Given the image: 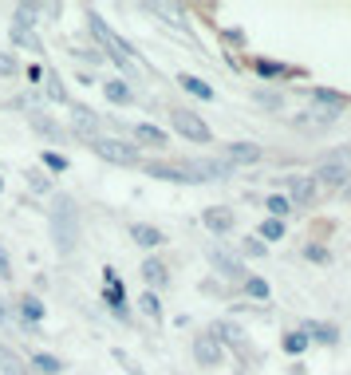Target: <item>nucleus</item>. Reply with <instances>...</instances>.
Segmentation results:
<instances>
[{"label":"nucleus","instance_id":"f3484780","mask_svg":"<svg viewBox=\"0 0 351 375\" xmlns=\"http://www.w3.org/2000/svg\"><path fill=\"white\" fill-rule=\"evenodd\" d=\"M142 280L150 285V289H166V285H170V273H166V265H162V261H154V257H150V261H142Z\"/></svg>","mask_w":351,"mask_h":375},{"label":"nucleus","instance_id":"9b49d317","mask_svg":"<svg viewBox=\"0 0 351 375\" xmlns=\"http://www.w3.org/2000/svg\"><path fill=\"white\" fill-rule=\"evenodd\" d=\"M209 336L218 340V344H233L237 351H245V332L237 324H229V320H218V324L209 328Z\"/></svg>","mask_w":351,"mask_h":375},{"label":"nucleus","instance_id":"c03bdc74","mask_svg":"<svg viewBox=\"0 0 351 375\" xmlns=\"http://www.w3.org/2000/svg\"><path fill=\"white\" fill-rule=\"evenodd\" d=\"M0 190H4V178H0Z\"/></svg>","mask_w":351,"mask_h":375},{"label":"nucleus","instance_id":"c85d7f7f","mask_svg":"<svg viewBox=\"0 0 351 375\" xmlns=\"http://www.w3.org/2000/svg\"><path fill=\"white\" fill-rule=\"evenodd\" d=\"M265 209H268V214H272V218H284V214H292V202H288V198H284V194H272V198H265Z\"/></svg>","mask_w":351,"mask_h":375},{"label":"nucleus","instance_id":"412c9836","mask_svg":"<svg viewBox=\"0 0 351 375\" xmlns=\"http://www.w3.org/2000/svg\"><path fill=\"white\" fill-rule=\"evenodd\" d=\"M131 237L142 245V249H154V245L166 241V237H162V230H154V225H142V221H138V225H131Z\"/></svg>","mask_w":351,"mask_h":375},{"label":"nucleus","instance_id":"a211bd4d","mask_svg":"<svg viewBox=\"0 0 351 375\" xmlns=\"http://www.w3.org/2000/svg\"><path fill=\"white\" fill-rule=\"evenodd\" d=\"M0 375H32V372H28V363L20 360L13 348H4V344H0Z\"/></svg>","mask_w":351,"mask_h":375},{"label":"nucleus","instance_id":"423d86ee","mask_svg":"<svg viewBox=\"0 0 351 375\" xmlns=\"http://www.w3.org/2000/svg\"><path fill=\"white\" fill-rule=\"evenodd\" d=\"M170 122H174V131L182 134V138H190V143H209V138H213L209 127L197 119L194 111H170Z\"/></svg>","mask_w":351,"mask_h":375},{"label":"nucleus","instance_id":"ea45409f","mask_svg":"<svg viewBox=\"0 0 351 375\" xmlns=\"http://www.w3.org/2000/svg\"><path fill=\"white\" fill-rule=\"evenodd\" d=\"M0 75H16V60L8 51H0Z\"/></svg>","mask_w":351,"mask_h":375},{"label":"nucleus","instance_id":"c9c22d12","mask_svg":"<svg viewBox=\"0 0 351 375\" xmlns=\"http://www.w3.org/2000/svg\"><path fill=\"white\" fill-rule=\"evenodd\" d=\"M241 253L245 257H265V241H261V237H245V241H241Z\"/></svg>","mask_w":351,"mask_h":375},{"label":"nucleus","instance_id":"2f4dec72","mask_svg":"<svg viewBox=\"0 0 351 375\" xmlns=\"http://www.w3.org/2000/svg\"><path fill=\"white\" fill-rule=\"evenodd\" d=\"M253 99L261 103V107H268V111H280V107H284V95H277V91H253Z\"/></svg>","mask_w":351,"mask_h":375},{"label":"nucleus","instance_id":"79ce46f5","mask_svg":"<svg viewBox=\"0 0 351 375\" xmlns=\"http://www.w3.org/2000/svg\"><path fill=\"white\" fill-rule=\"evenodd\" d=\"M0 277H13V261H8L4 249H0Z\"/></svg>","mask_w":351,"mask_h":375},{"label":"nucleus","instance_id":"e433bc0d","mask_svg":"<svg viewBox=\"0 0 351 375\" xmlns=\"http://www.w3.org/2000/svg\"><path fill=\"white\" fill-rule=\"evenodd\" d=\"M44 166L60 174V170H67V158H63V154H56V150H48V154H44Z\"/></svg>","mask_w":351,"mask_h":375},{"label":"nucleus","instance_id":"4c0bfd02","mask_svg":"<svg viewBox=\"0 0 351 375\" xmlns=\"http://www.w3.org/2000/svg\"><path fill=\"white\" fill-rule=\"evenodd\" d=\"M28 186H32V190H36V194H44V190H51V182L44 178V174H40V170H32V174H28Z\"/></svg>","mask_w":351,"mask_h":375},{"label":"nucleus","instance_id":"6e6552de","mask_svg":"<svg viewBox=\"0 0 351 375\" xmlns=\"http://www.w3.org/2000/svg\"><path fill=\"white\" fill-rule=\"evenodd\" d=\"M209 265L218 269L225 280H245V265L233 253H225V249H209Z\"/></svg>","mask_w":351,"mask_h":375},{"label":"nucleus","instance_id":"f8f14e48","mask_svg":"<svg viewBox=\"0 0 351 375\" xmlns=\"http://www.w3.org/2000/svg\"><path fill=\"white\" fill-rule=\"evenodd\" d=\"M225 162H245V166H253V162H261V146L253 143H229L225 146Z\"/></svg>","mask_w":351,"mask_h":375},{"label":"nucleus","instance_id":"7ed1b4c3","mask_svg":"<svg viewBox=\"0 0 351 375\" xmlns=\"http://www.w3.org/2000/svg\"><path fill=\"white\" fill-rule=\"evenodd\" d=\"M348 178H351V150L332 154L327 162H320V170H316V186H324V190H343Z\"/></svg>","mask_w":351,"mask_h":375},{"label":"nucleus","instance_id":"aec40b11","mask_svg":"<svg viewBox=\"0 0 351 375\" xmlns=\"http://www.w3.org/2000/svg\"><path fill=\"white\" fill-rule=\"evenodd\" d=\"M28 122H32V131L44 134V138H63V127H60V122H51L48 115H40V111H32V115H28Z\"/></svg>","mask_w":351,"mask_h":375},{"label":"nucleus","instance_id":"37998d69","mask_svg":"<svg viewBox=\"0 0 351 375\" xmlns=\"http://www.w3.org/2000/svg\"><path fill=\"white\" fill-rule=\"evenodd\" d=\"M8 320H13V308H8V304L0 301V324H8Z\"/></svg>","mask_w":351,"mask_h":375},{"label":"nucleus","instance_id":"7c9ffc66","mask_svg":"<svg viewBox=\"0 0 351 375\" xmlns=\"http://www.w3.org/2000/svg\"><path fill=\"white\" fill-rule=\"evenodd\" d=\"M308 344H312V340L304 336V332H288V336H284V351H288V356H300Z\"/></svg>","mask_w":351,"mask_h":375},{"label":"nucleus","instance_id":"9d476101","mask_svg":"<svg viewBox=\"0 0 351 375\" xmlns=\"http://www.w3.org/2000/svg\"><path fill=\"white\" fill-rule=\"evenodd\" d=\"M284 190H288V202L308 206V202L316 198V182L312 178H284Z\"/></svg>","mask_w":351,"mask_h":375},{"label":"nucleus","instance_id":"473e14b6","mask_svg":"<svg viewBox=\"0 0 351 375\" xmlns=\"http://www.w3.org/2000/svg\"><path fill=\"white\" fill-rule=\"evenodd\" d=\"M261 237H265V241H280V237H284V221L268 218L265 225H261Z\"/></svg>","mask_w":351,"mask_h":375},{"label":"nucleus","instance_id":"f257e3e1","mask_svg":"<svg viewBox=\"0 0 351 375\" xmlns=\"http://www.w3.org/2000/svg\"><path fill=\"white\" fill-rule=\"evenodd\" d=\"M51 241L63 257L79 249V209L72 198H56V206H51Z\"/></svg>","mask_w":351,"mask_h":375},{"label":"nucleus","instance_id":"c756f323","mask_svg":"<svg viewBox=\"0 0 351 375\" xmlns=\"http://www.w3.org/2000/svg\"><path fill=\"white\" fill-rule=\"evenodd\" d=\"M36 16H40V4H20V8H16V28H32Z\"/></svg>","mask_w":351,"mask_h":375},{"label":"nucleus","instance_id":"4be33fe9","mask_svg":"<svg viewBox=\"0 0 351 375\" xmlns=\"http://www.w3.org/2000/svg\"><path fill=\"white\" fill-rule=\"evenodd\" d=\"M134 138L146 146H166V131H158L154 122H138V127H134Z\"/></svg>","mask_w":351,"mask_h":375},{"label":"nucleus","instance_id":"0eeeda50","mask_svg":"<svg viewBox=\"0 0 351 375\" xmlns=\"http://www.w3.org/2000/svg\"><path fill=\"white\" fill-rule=\"evenodd\" d=\"M103 304H111V312L119 316V320H126V292H122V285H119V273L115 269H107L103 273Z\"/></svg>","mask_w":351,"mask_h":375},{"label":"nucleus","instance_id":"6ab92c4d","mask_svg":"<svg viewBox=\"0 0 351 375\" xmlns=\"http://www.w3.org/2000/svg\"><path fill=\"white\" fill-rule=\"evenodd\" d=\"M146 174H150V178H166V182H182V186H186V182H190V178H186V170L182 166H166V162H146Z\"/></svg>","mask_w":351,"mask_h":375},{"label":"nucleus","instance_id":"f03ea898","mask_svg":"<svg viewBox=\"0 0 351 375\" xmlns=\"http://www.w3.org/2000/svg\"><path fill=\"white\" fill-rule=\"evenodd\" d=\"M87 20H91V32H95V40H99V44H103V48L111 51V60H115V63H122V67H131V60H134L131 44H126V40H122L119 32H115V28H111L107 20L99 16V13H91Z\"/></svg>","mask_w":351,"mask_h":375},{"label":"nucleus","instance_id":"a19ab883","mask_svg":"<svg viewBox=\"0 0 351 375\" xmlns=\"http://www.w3.org/2000/svg\"><path fill=\"white\" fill-rule=\"evenodd\" d=\"M304 257H308V261H327V249H320V245H308V249H304Z\"/></svg>","mask_w":351,"mask_h":375},{"label":"nucleus","instance_id":"39448f33","mask_svg":"<svg viewBox=\"0 0 351 375\" xmlns=\"http://www.w3.org/2000/svg\"><path fill=\"white\" fill-rule=\"evenodd\" d=\"M186 170V178L190 182H218V178H229L233 166L225 158H190V162H178Z\"/></svg>","mask_w":351,"mask_h":375},{"label":"nucleus","instance_id":"f704fd0d","mask_svg":"<svg viewBox=\"0 0 351 375\" xmlns=\"http://www.w3.org/2000/svg\"><path fill=\"white\" fill-rule=\"evenodd\" d=\"M138 308H142V312L150 316V320H158V316H162V304H158V296H154V292H142V301H138Z\"/></svg>","mask_w":351,"mask_h":375},{"label":"nucleus","instance_id":"cd10ccee","mask_svg":"<svg viewBox=\"0 0 351 375\" xmlns=\"http://www.w3.org/2000/svg\"><path fill=\"white\" fill-rule=\"evenodd\" d=\"M253 67H256V75H261V79H280V75H292V67H284V63H272V60H256Z\"/></svg>","mask_w":351,"mask_h":375},{"label":"nucleus","instance_id":"1a4fd4ad","mask_svg":"<svg viewBox=\"0 0 351 375\" xmlns=\"http://www.w3.org/2000/svg\"><path fill=\"white\" fill-rule=\"evenodd\" d=\"M194 360L202 363V367H218V363H221V344L209 336V332L194 340Z\"/></svg>","mask_w":351,"mask_h":375},{"label":"nucleus","instance_id":"5701e85b","mask_svg":"<svg viewBox=\"0 0 351 375\" xmlns=\"http://www.w3.org/2000/svg\"><path fill=\"white\" fill-rule=\"evenodd\" d=\"M103 95H107L111 103H119V107L134 99V95H131V87L122 83V79H107V83H103Z\"/></svg>","mask_w":351,"mask_h":375},{"label":"nucleus","instance_id":"dca6fc26","mask_svg":"<svg viewBox=\"0 0 351 375\" xmlns=\"http://www.w3.org/2000/svg\"><path fill=\"white\" fill-rule=\"evenodd\" d=\"M202 221H206L209 233H229L233 230V214H229V209H221V206L206 209V214H202Z\"/></svg>","mask_w":351,"mask_h":375},{"label":"nucleus","instance_id":"4468645a","mask_svg":"<svg viewBox=\"0 0 351 375\" xmlns=\"http://www.w3.org/2000/svg\"><path fill=\"white\" fill-rule=\"evenodd\" d=\"M336 119H339V111H332V107H320V103H316L312 111H304L300 119H296V127H332Z\"/></svg>","mask_w":351,"mask_h":375},{"label":"nucleus","instance_id":"bb28decb","mask_svg":"<svg viewBox=\"0 0 351 375\" xmlns=\"http://www.w3.org/2000/svg\"><path fill=\"white\" fill-rule=\"evenodd\" d=\"M13 44H20V48H28V51H44V44H40V36L32 28H13Z\"/></svg>","mask_w":351,"mask_h":375},{"label":"nucleus","instance_id":"2eb2a0df","mask_svg":"<svg viewBox=\"0 0 351 375\" xmlns=\"http://www.w3.org/2000/svg\"><path fill=\"white\" fill-rule=\"evenodd\" d=\"M300 332H304L308 340H320V344H327V348H332V344L339 340V328H336V324H320V320H308Z\"/></svg>","mask_w":351,"mask_h":375},{"label":"nucleus","instance_id":"b1692460","mask_svg":"<svg viewBox=\"0 0 351 375\" xmlns=\"http://www.w3.org/2000/svg\"><path fill=\"white\" fill-rule=\"evenodd\" d=\"M28 367H36V372H44V375H60V372H63V363L56 360V356H48V351H36Z\"/></svg>","mask_w":351,"mask_h":375},{"label":"nucleus","instance_id":"72a5a7b5","mask_svg":"<svg viewBox=\"0 0 351 375\" xmlns=\"http://www.w3.org/2000/svg\"><path fill=\"white\" fill-rule=\"evenodd\" d=\"M245 292H249V296H256V301H268V285L261 277H245Z\"/></svg>","mask_w":351,"mask_h":375},{"label":"nucleus","instance_id":"a878e982","mask_svg":"<svg viewBox=\"0 0 351 375\" xmlns=\"http://www.w3.org/2000/svg\"><path fill=\"white\" fill-rule=\"evenodd\" d=\"M178 83H182L186 91H190V95H197V99H213V87L202 83L197 75H178Z\"/></svg>","mask_w":351,"mask_h":375},{"label":"nucleus","instance_id":"20e7f679","mask_svg":"<svg viewBox=\"0 0 351 375\" xmlns=\"http://www.w3.org/2000/svg\"><path fill=\"white\" fill-rule=\"evenodd\" d=\"M91 150H95L99 158H107V162H115V166H138V146L131 143H122V138H91Z\"/></svg>","mask_w":351,"mask_h":375},{"label":"nucleus","instance_id":"393cba45","mask_svg":"<svg viewBox=\"0 0 351 375\" xmlns=\"http://www.w3.org/2000/svg\"><path fill=\"white\" fill-rule=\"evenodd\" d=\"M20 316H24V324L36 328L40 320H44V304H40L36 296H24V301H20Z\"/></svg>","mask_w":351,"mask_h":375},{"label":"nucleus","instance_id":"ddd939ff","mask_svg":"<svg viewBox=\"0 0 351 375\" xmlns=\"http://www.w3.org/2000/svg\"><path fill=\"white\" fill-rule=\"evenodd\" d=\"M72 122H75V134H79L83 143H91V138H99V119H95V115H91V111H87V107H75Z\"/></svg>","mask_w":351,"mask_h":375},{"label":"nucleus","instance_id":"58836bf2","mask_svg":"<svg viewBox=\"0 0 351 375\" xmlns=\"http://www.w3.org/2000/svg\"><path fill=\"white\" fill-rule=\"evenodd\" d=\"M44 79H48V95H51V99H67V95H63V87H60V75H56V72H48V75H44Z\"/></svg>","mask_w":351,"mask_h":375}]
</instances>
